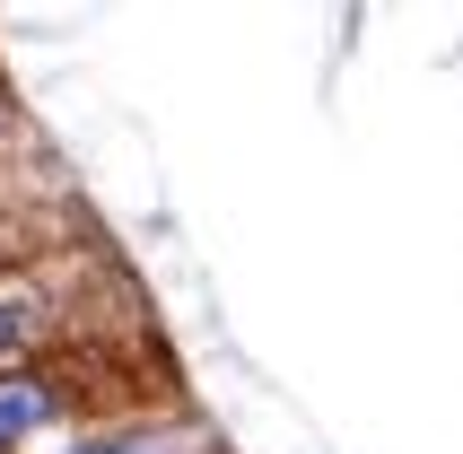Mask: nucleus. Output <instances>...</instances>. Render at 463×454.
I'll list each match as a JSON object with an SVG mask.
<instances>
[{
	"mask_svg": "<svg viewBox=\"0 0 463 454\" xmlns=\"http://www.w3.org/2000/svg\"><path fill=\"white\" fill-rule=\"evenodd\" d=\"M149 402H175V376L149 350V332L26 358L0 376V454H61L97 429L149 420Z\"/></svg>",
	"mask_w": 463,
	"mask_h": 454,
	"instance_id": "nucleus-1",
	"label": "nucleus"
},
{
	"mask_svg": "<svg viewBox=\"0 0 463 454\" xmlns=\"http://www.w3.org/2000/svg\"><path fill=\"white\" fill-rule=\"evenodd\" d=\"M140 332V298L114 253H52L35 271L0 279V376L26 367V358H52V350H79V341H123Z\"/></svg>",
	"mask_w": 463,
	"mask_h": 454,
	"instance_id": "nucleus-2",
	"label": "nucleus"
},
{
	"mask_svg": "<svg viewBox=\"0 0 463 454\" xmlns=\"http://www.w3.org/2000/svg\"><path fill=\"white\" fill-rule=\"evenodd\" d=\"M88 227H79V210L52 193V202H0V279L35 271V262H52V253H71Z\"/></svg>",
	"mask_w": 463,
	"mask_h": 454,
	"instance_id": "nucleus-3",
	"label": "nucleus"
},
{
	"mask_svg": "<svg viewBox=\"0 0 463 454\" xmlns=\"http://www.w3.org/2000/svg\"><path fill=\"white\" fill-rule=\"evenodd\" d=\"M26 193H44V202L61 193L52 166H35V149H26V157H0V202H26Z\"/></svg>",
	"mask_w": 463,
	"mask_h": 454,
	"instance_id": "nucleus-4",
	"label": "nucleus"
},
{
	"mask_svg": "<svg viewBox=\"0 0 463 454\" xmlns=\"http://www.w3.org/2000/svg\"><path fill=\"white\" fill-rule=\"evenodd\" d=\"M9 131H26V114H18V97H9V79H0V157H26V149H9Z\"/></svg>",
	"mask_w": 463,
	"mask_h": 454,
	"instance_id": "nucleus-5",
	"label": "nucleus"
}]
</instances>
